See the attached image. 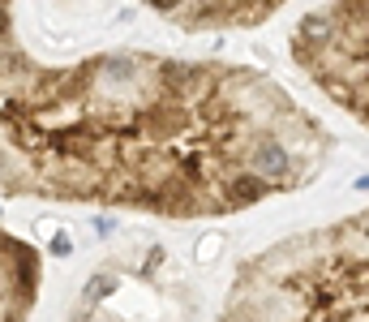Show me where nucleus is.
<instances>
[{"label": "nucleus", "instance_id": "obj_1", "mask_svg": "<svg viewBox=\"0 0 369 322\" xmlns=\"http://www.w3.org/2000/svg\"><path fill=\"white\" fill-rule=\"evenodd\" d=\"M43 288V258L30 240L0 228V322H26Z\"/></svg>", "mask_w": 369, "mask_h": 322}, {"label": "nucleus", "instance_id": "obj_2", "mask_svg": "<svg viewBox=\"0 0 369 322\" xmlns=\"http://www.w3.org/2000/svg\"><path fill=\"white\" fill-rule=\"evenodd\" d=\"M335 39V22L331 13H309V18H301V30H296V47H322Z\"/></svg>", "mask_w": 369, "mask_h": 322}, {"label": "nucleus", "instance_id": "obj_3", "mask_svg": "<svg viewBox=\"0 0 369 322\" xmlns=\"http://www.w3.org/2000/svg\"><path fill=\"white\" fill-rule=\"evenodd\" d=\"M13 9V0H0V13H9Z\"/></svg>", "mask_w": 369, "mask_h": 322}, {"label": "nucleus", "instance_id": "obj_4", "mask_svg": "<svg viewBox=\"0 0 369 322\" xmlns=\"http://www.w3.org/2000/svg\"><path fill=\"white\" fill-rule=\"evenodd\" d=\"M357 189H369V176H361V181H357Z\"/></svg>", "mask_w": 369, "mask_h": 322}]
</instances>
